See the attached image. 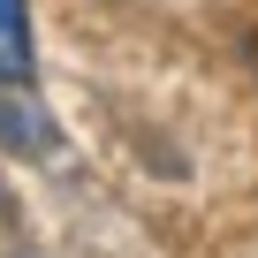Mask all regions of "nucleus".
Instances as JSON below:
<instances>
[{
    "label": "nucleus",
    "instance_id": "obj_1",
    "mask_svg": "<svg viewBox=\"0 0 258 258\" xmlns=\"http://www.w3.org/2000/svg\"><path fill=\"white\" fill-rule=\"evenodd\" d=\"M31 69H38V53H31V8L23 0H0V91H31Z\"/></svg>",
    "mask_w": 258,
    "mask_h": 258
},
{
    "label": "nucleus",
    "instance_id": "obj_2",
    "mask_svg": "<svg viewBox=\"0 0 258 258\" xmlns=\"http://www.w3.org/2000/svg\"><path fill=\"white\" fill-rule=\"evenodd\" d=\"M0 145H23V152H46V145H53V129H46V114H38L31 99H8V106H0Z\"/></svg>",
    "mask_w": 258,
    "mask_h": 258
}]
</instances>
